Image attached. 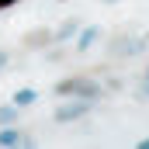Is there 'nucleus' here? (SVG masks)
I'll use <instances>...</instances> for the list:
<instances>
[{"mask_svg":"<svg viewBox=\"0 0 149 149\" xmlns=\"http://www.w3.org/2000/svg\"><path fill=\"white\" fill-rule=\"evenodd\" d=\"M56 94L59 97H87V101H97L101 97V87L90 76H66V80L56 83Z\"/></svg>","mask_w":149,"mask_h":149,"instance_id":"nucleus-1","label":"nucleus"},{"mask_svg":"<svg viewBox=\"0 0 149 149\" xmlns=\"http://www.w3.org/2000/svg\"><path fill=\"white\" fill-rule=\"evenodd\" d=\"M90 108H94V101H87V97H73V101H63V104L52 111V118H56L59 125H63V121H76V118H87Z\"/></svg>","mask_w":149,"mask_h":149,"instance_id":"nucleus-2","label":"nucleus"},{"mask_svg":"<svg viewBox=\"0 0 149 149\" xmlns=\"http://www.w3.org/2000/svg\"><path fill=\"white\" fill-rule=\"evenodd\" d=\"M52 42H56V31H49V28H42V31H28V35L21 38L24 49H45V45H52Z\"/></svg>","mask_w":149,"mask_h":149,"instance_id":"nucleus-3","label":"nucleus"},{"mask_svg":"<svg viewBox=\"0 0 149 149\" xmlns=\"http://www.w3.org/2000/svg\"><path fill=\"white\" fill-rule=\"evenodd\" d=\"M14 108H28V104H35L38 101V90H31V87H21V90H14Z\"/></svg>","mask_w":149,"mask_h":149,"instance_id":"nucleus-4","label":"nucleus"},{"mask_svg":"<svg viewBox=\"0 0 149 149\" xmlns=\"http://www.w3.org/2000/svg\"><path fill=\"white\" fill-rule=\"evenodd\" d=\"M17 142H24V135L10 125H0V146H17Z\"/></svg>","mask_w":149,"mask_h":149,"instance_id":"nucleus-5","label":"nucleus"},{"mask_svg":"<svg viewBox=\"0 0 149 149\" xmlns=\"http://www.w3.org/2000/svg\"><path fill=\"white\" fill-rule=\"evenodd\" d=\"M94 38H97V28H83L80 38H76V49H80V52H83V49H90V42H94Z\"/></svg>","mask_w":149,"mask_h":149,"instance_id":"nucleus-6","label":"nucleus"},{"mask_svg":"<svg viewBox=\"0 0 149 149\" xmlns=\"http://www.w3.org/2000/svg\"><path fill=\"white\" fill-rule=\"evenodd\" d=\"M17 121V108L14 104H0V125H14Z\"/></svg>","mask_w":149,"mask_h":149,"instance_id":"nucleus-7","label":"nucleus"},{"mask_svg":"<svg viewBox=\"0 0 149 149\" xmlns=\"http://www.w3.org/2000/svg\"><path fill=\"white\" fill-rule=\"evenodd\" d=\"M76 31H80V28H76V21H66V24L56 31V38H70V35H76Z\"/></svg>","mask_w":149,"mask_h":149,"instance_id":"nucleus-8","label":"nucleus"},{"mask_svg":"<svg viewBox=\"0 0 149 149\" xmlns=\"http://www.w3.org/2000/svg\"><path fill=\"white\" fill-rule=\"evenodd\" d=\"M7 63H10V56H7V52H0V73L7 70Z\"/></svg>","mask_w":149,"mask_h":149,"instance_id":"nucleus-9","label":"nucleus"},{"mask_svg":"<svg viewBox=\"0 0 149 149\" xmlns=\"http://www.w3.org/2000/svg\"><path fill=\"white\" fill-rule=\"evenodd\" d=\"M14 3H21V0H0V10H10Z\"/></svg>","mask_w":149,"mask_h":149,"instance_id":"nucleus-10","label":"nucleus"},{"mask_svg":"<svg viewBox=\"0 0 149 149\" xmlns=\"http://www.w3.org/2000/svg\"><path fill=\"white\" fill-rule=\"evenodd\" d=\"M139 149H149V139H142V142H139Z\"/></svg>","mask_w":149,"mask_h":149,"instance_id":"nucleus-11","label":"nucleus"},{"mask_svg":"<svg viewBox=\"0 0 149 149\" xmlns=\"http://www.w3.org/2000/svg\"><path fill=\"white\" fill-rule=\"evenodd\" d=\"M146 90H149V70H146Z\"/></svg>","mask_w":149,"mask_h":149,"instance_id":"nucleus-12","label":"nucleus"},{"mask_svg":"<svg viewBox=\"0 0 149 149\" xmlns=\"http://www.w3.org/2000/svg\"><path fill=\"white\" fill-rule=\"evenodd\" d=\"M104 3H114V0H104Z\"/></svg>","mask_w":149,"mask_h":149,"instance_id":"nucleus-13","label":"nucleus"}]
</instances>
